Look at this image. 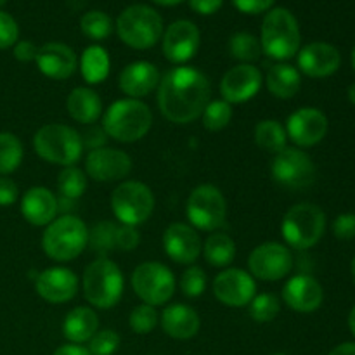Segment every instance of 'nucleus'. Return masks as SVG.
<instances>
[{
    "instance_id": "obj_8",
    "label": "nucleus",
    "mask_w": 355,
    "mask_h": 355,
    "mask_svg": "<svg viewBox=\"0 0 355 355\" xmlns=\"http://www.w3.org/2000/svg\"><path fill=\"white\" fill-rule=\"evenodd\" d=\"M326 231V215L318 205L298 203L284 214L281 234L288 246L309 250L318 245Z\"/></svg>"
},
{
    "instance_id": "obj_16",
    "label": "nucleus",
    "mask_w": 355,
    "mask_h": 355,
    "mask_svg": "<svg viewBox=\"0 0 355 355\" xmlns=\"http://www.w3.org/2000/svg\"><path fill=\"white\" fill-rule=\"evenodd\" d=\"M132 172V158L116 148H99L89 151L85 158L87 177L96 182H116Z\"/></svg>"
},
{
    "instance_id": "obj_14",
    "label": "nucleus",
    "mask_w": 355,
    "mask_h": 355,
    "mask_svg": "<svg viewBox=\"0 0 355 355\" xmlns=\"http://www.w3.org/2000/svg\"><path fill=\"white\" fill-rule=\"evenodd\" d=\"M211 290L222 305L241 309L250 305V302L257 295V283L255 277L246 270L227 267L218 276H215Z\"/></svg>"
},
{
    "instance_id": "obj_12",
    "label": "nucleus",
    "mask_w": 355,
    "mask_h": 355,
    "mask_svg": "<svg viewBox=\"0 0 355 355\" xmlns=\"http://www.w3.org/2000/svg\"><path fill=\"white\" fill-rule=\"evenodd\" d=\"M270 173L277 184L290 189H305L315 180V165L300 148H284L270 162Z\"/></svg>"
},
{
    "instance_id": "obj_10",
    "label": "nucleus",
    "mask_w": 355,
    "mask_h": 355,
    "mask_svg": "<svg viewBox=\"0 0 355 355\" xmlns=\"http://www.w3.org/2000/svg\"><path fill=\"white\" fill-rule=\"evenodd\" d=\"M130 283L142 304L153 307L168 304L177 286L173 272L162 262H144L137 266L132 272Z\"/></svg>"
},
{
    "instance_id": "obj_11",
    "label": "nucleus",
    "mask_w": 355,
    "mask_h": 355,
    "mask_svg": "<svg viewBox=\"0 0 355 355\" xmlns=\"http://www.w3.org/2000/svg\"><path fill=\"white\" fill-rule=\"evenodd\" d=\"M186 215L194 229L207 232L217 231L227 215V203L222 191L211 184L194 187L187 198Z\"/></svg>"
},
{
    "instance_id": "obj_25",
    "label": "nucleus",
    "mask_w": 355,
    "mask_h": 355,
    "mask_svg": "<svg viewBox=\"0 0 355 355\" xmlns=\"http://www.w3.org/2000/svg\"><path fill=\"white\" fill-rule=\"evenodd\" d=\"M58 214V196L47 187H30L21 198V215L28 224L47 227Z\"/></svg>"
},
{
    "instance_id": "obj_45",
    "label": "nucleus",
    "mask_w": 355,
    "mask_h": 355,
    "mask_svg": "<svg viewBox=\"0 0 355 355\" xmlns=\"http://www.w3.org/2000/svg\"><path fill=\"white\" fill-rule=\"evenodd\" d=\"M331 231L335 238L350 241L355 238V214H342L333 220Z\"/></svg>"
},
{
    "instance_id": "obj_21",
    "label": "nucleus",
    "mask_w": 355,
    "mask_h": 355,
    "mask_svg": "<svg viewBox=\"0 0 355 355\" xmlns=\"http://www.w3.org/2000/svg\"><path fill=\"white\" fill-rule=\"evenodd\" d=\"M342 64L340 51L326 42H312L298 51V71L311 78H326L338 71Z\"/></svg>"
},
{
    "instance_id": "obj_9",
    "label": "nucleus",
    "mask_w": 355,
    "mask_h": 355,
    "mask_svg": "<svg viewBox=\"0 0 355 355\" xmlns=\"http://www.w3.org/2000/svg\"><path fill=\"white\" fill-rule=\"evenodd\" d=\"M155 194L151 187L139 180H125L111 194V208L123 225L144 224L155 211Z\"/></svg>"
},
{
    "instance_id": "obj_36",
    "label": "nucleus",
    "mask_w": 355,
    "mask_h": 355,
    "mask_svg": "<svg viewBox=\"0 0 355 355\" xmlns=\"http://www.w3.org/2000/svg\"><path fill=\"white\" fill-rule=\"evenodd\" d=\"M80 30L90 40H104L114 30L113 19L103 10H89L80 19Z\"/></svg>"
},
{
    "instance_id": "obj_57",
    "label": "nucleus",
    "mask_w": 355,
    "mask_h": 355,
    "mask_svg": "<svg viewBox=\"0 0 355 355\" xmlns=\"http://www.w3.org/2000/svg\"><path fill=\"white\" fill-rule=\"evenodd\" d=\"M350 270H352V277H354V283H355V257L352 260V266H350Z\"/></svg>"
},
{
    "instance_id": "obj_30",
    "label": "nucleus",
    "mask_w": 355,
    "mask_h": 355,
    "mask_svg": "<svg viewBox=\"0 0 355 355\" xmlns=\"http://www.w3.org/2000/svg\"><path fill=\"white\" fill-rule=\"evenodd\" d=\"M110 54L101 45H90L83 51L82 58H80V71H82L83 80L90 85L104 82L110 75Z\"/></svg>"
},
{
    "instance_id": "obj_35",
    "label": "nucleus",
    "mask_w": 355,
    "mask_h": 355,
    "mask_svg": "<svg viewBox=\"0 0 355 355\" xmlns=\"http://www.w3.org/2000/svg\"><path fill=\"white\" fill-rule=\"evenodd\" d=\"M87 189V173L78 166H64L58 175V191L62 198L78 200Z\"/></svg>"
},
{
    "instance_id": "obj_38",
    "label": "nucleus",
    "mask_w": 355,
    "mask_h": 355,
    "mask_svg": "<svg viewBox=\"0 0 355 355\" xmlns=\"http://www.w3.org/2000/svg\"><path fill=\"white\" fill-rule=\"evenodd\" d=\"M203 127L210 132L224 130L232 120V106L222 101H210L203 111Z\"/></svg>"
},
{
    "instance_id": "obj_1",
    "label": "nucleus",
    "mask_w": 355,
    "mask_h": 355,
    "mask_svg": "<svg viewBox=\"0 0 355 355\" xmlns=\"http://www.w3.org/2000/svg\"><path fill=\"white\" fill-rule=\"evenodd\" d=\"M159 113L172 123H191L210 103L211 87L207 75L193 66H177L162 76L158 85Z\"/></svg>"
},
{
    "instance_id": "obj_2",
    "label": "nucleus",
    "mask_w": 355,
    "mask_h": 355,
    "mask_svg": "<svg viewBox=\"0 0 355 355\" xmlns=\"http://www.w3.org/2000/svg\"><path fill=\"white\" fill-rule=\"evenodd\" d=\"M153 125V113L146 103L139 99L114 101L103 113V130L107 137L118 142H137Z\"/></svg>"
},
{
    "instance_id": "obj_58",
    "label": "nucleus",
    "mask_w": 355,
    "mask_h": 355,
    "mask_svg": "<svg viewBox=\"0 0 355 355\" xmlns=\"http://www.w3.org/2000/svg\"><path fill=\"white\" fill-rule=\"evenodd\" d=\"M352 68H354V71H355V47H354V51H352Z\"/></svg>"
},
{
    "instance_id": "obj_41",
    "label": "nucleus",
    "mask_w": 355,
    "mask_h": 355,
    "mask_svg": "<svg viewBox=\"0 0 355 355\" xmlns=\"http://www.w3.org/2000/svg\"><path fill=\"white\" fill-rule=\"evenodd\" d=\"M180 291L186 295L187 298H198L205 293L207 290V274L201 267L191 266L184 270L180 276Z\"/></svg>"
},
{
    "instance_id": "obj_28",
    "label": "nucleus",
    "mask_w": 355,
    "mask_h": 355,
    "mask_svg": "<svg viewBox=\"0 0 355 355\" xmlns=\"http://www.w3.org/2000/svg\"><path fill=\"white\" fill-rule=\"evenodd\" d=\"M99 329V318L90 307H75L62 321V335L69 343L89 342Z\"/></svg>"
},
{
    "instance_id": "obj_6",
    "label": "nucleus",
    "mask_w": 355,
    "mask_h": 355,
    "mask_svg": "<svg viewBox=\"0 0 355 355\" xmlns=\"http://www.w3.org/2000/svg\"><path fill=\"white\" fill-rule=\"evenodd\" d=\"M33 149L44 162L73 166L83 155L82 135L64 123H47L35 132Z\"/></svg>"
},
{
    "instance_id": "obj_18",
    "label": "nucleus",
    "mask_w": 355,
    "mask_h": 355,
    "mask_svg": "<svg viewBox=\"0 0 355 355\" xmlns=\"http://www.w3.org/2000/svg\"><path fill=\"white\" fill-rule=\"evenodd\" d=\"M263 76L257 66L238 64L229 69L220 82V94L225 103L243 104L252 101L262 89Z\"/></svg>"
},
{
    "instance_id": "obj_42",
    "label": "nucleus",
    "mask_w": 355,
    "mask_h": 355,
    "mask_svg": "<svg viewBox=\"0 0 355 355\" xmlns=\"http://www.w3.org/2000/svg\"><path fill=\"white\" fill-rule=\"evenodd\" d=\"M120 347V335L114 329H97L89 340V352L92 355H113Z\"/></svg>"
},
{
    "instance_id": "obj_37",
    "label": "nucleus",
    "mask_w": 355,
    "mask_h": 355,
    "mask_svg": "<svg viewBox=\"0 0 355 355\" xmlns=\"http://www.w3.org/2000/svg\"><path fill=\"white\" fill-rule=\"evenodd\" d=\"M116 229L118 225L113 222H97L89 231V245L92 252L104 257L110 252L116 250Z\"/></svg>"
},
{
    "instance_id": "obj_29",
    "label": "nucleus",
    "mask_w": 355,
    "mask_h": 355,
    "mask_svg": "<svg viewBox=\"0 0 355 355\" xmlns=\"http://www.w3.org/2000/svg\"><path fill=\"white\" fill-rule=\"evenodd\" d=\"M266 83L269 92L277 99H291L298 94L302 87V75L298 68L279 62L269 69L266 76Z\"/></svg>"
},
{
    "instance_id": "obj_44",
    "label": "nucleus",
    "mask_w": 355,
    "mask_h": 355,
    "mask_svg": "<svg viewBox=\"0 0 355 355\" xmlns=\"http://www.w3.org/2000/svg\"><path fill=\"white\" fill-rule=\"evenodd\" d=\"M141 243V234H139L137 227L132 225H118L116 229V250L121 252H132Z\"/></svg>"
},
{
    "instance_id": "obj_31",
    "label": "nucleus",
    "mask_w": 355,
    "mask_h": 355,
    "mask_svg": "<svg viewBox=\"0 0 355 355\" xmlns=\"http://www.w3.org/2000/svg\"><path fill=\"white\" fill-rule=\"evenodd\" d=\"M201 252L205 253V259L211 267L227 269L236 259V243L224 232H214L207 238Z\"/></svg>"
},
{
    "instance_id": "obj_56",
    "label": "nucleus",
    "mask_w": 355,
    "mask_h": 355,
    "mask_svg": "<svg viewBox=\"0 0 355 355\" xmlns=\"http://www.w3.org/2000/svg\"><path fill=\"white\" fill-rule=\"evenodd\" d=\"M349 101L355 106V82L349 87Z\"/></svg>"
},
{
    "instance_id": "obj_4",
    "label": "nucleus",
    "mask_w": 355,
    "mask_h": 355,
    "mask_svg": "<svg viewBox=\"0 0 355 355\" xmlns=\"http://www.w3.org/2000/svg\"><path fill=\"white\" fill-rule=\"evenodd\" d=\"M260 45L263 54L276 61H286L298 54L302 33L297 17L284 7H274L267 12L262 23Z\"/></svg>"
},
{
    "instance_id": "obj_46",
    "label": "nucleus",
    "mask_w": 355,
    "mask_h": 355,
    "mask_svg": "<svg viewBox=\"0 0 355 355\" xmlns=\"http://www.w3.org/2000/svg\"><path fill=\"white\" fill-rule=\"evenodd\" d=\"M274 2L276 0H232V3H234V7L239 12L252 14V16L270 10Z\"/></svg>"
},
{
    "instance_id": "obj_15",
    "label": "nucleus",
    "mask_w": 355,
    "mask_h": 355,
    "mask_svg": "<svg viewBox=\"0 0 355 355\" xmlns=\"http://www.w3.org/2000/svg\"><path fill=\"white\" fill-rule=\"evenodd\" d=\"M201 35L193 21H173L163 31V54L173 64H184L191 61L200 51Z\"/></svg>"
},
{
    "instance_id": "obj_53",
    "label": "nucleus",
    "mask_w": 355,
    "mask_h": 355,
    "mask_svg": "<svg viewBox=\"0 0 355 355\" xmlns=\"http://www.w3.org/2000/svg\"><path fill=\"white\" fill-rule=\"evenodd\" d=\"M66 2L69 3L71 9H82V7H85L87 0H66Z\"/></svg>"
},
{
    "instance_id": "obj_20",
    "label": "nucleus",
    "mask_w": 355,
    "mask_h": 355,
    "mask_svg": "<svg viewBox=\"0 0 355 355\" xmlns=\"http://www.w3.org/2000/svg\"><path fill=\"white\" fill-rule=\"evenodd\" d=\"M35 290L49 304H66L78 293V276L68 267H49L37 276Z\"/></svg>"
},
{
    "instance_id": "obj_51",
    "label": "nucleus",
    "mask_w": 355,
    "mask_h": 355,
    "mask_svg": "<svg viewBox=\"0 0 355 355\" xmlns=\"http://www.w3.org/2000/svg\"><path fill=\"white\" fill-rule=\"evenodd\" d=\"M52 355H92L89 349L78 343H68V345H61Z\"/></svg>"
},
{
    "instance_id": "obj_19",
    "label": "nucleus",
    "mask_w": 355,
    "mask_h": 355,
    "mask_svg": "<svg viewBox=\"0 0 355 355\" xmlns=\"http://www.w3.org/2000/svg\"><path fill=\"white\" fill-rule=\"evenodd\" d=\"M163 248L170 260L180 266H191L201 255L203 243L193 225L173 222L163 234Z\"/></svg>"
},
{
    "instance_id": "obj_43",
    "label": "nucleus",
    "mask_w": 355,
    "mask_h": 355,
    "mask_svg": "<svg viewBox=\"0 0 355 355\" xmlns=\"http://www.w3.org/2000/svg\"><path fill=\"white\" fill-rule=\"evenodd\" d=\"M19 38V26L10 14L0 9V51L14 47Z\"/></svg>"
},
{
    "instance_id": "obj_34",
    "label": "nucleus",
    "mask_w": 355,
    "mask_h": 355,
    "mask_svg": "<svg viewBox=\"0 0 355 355\" xmlns=\"http://www.w3.org/2000/svg\"><path fill=\"white\" fill-rule=\"evenodd\" d=\"M23 156L24 149L19 139L10 132H0V177L16 172Z\"/></svg>"
},
{
    "instance_id": "obj_7",
    "label": "nucleus",
    "mask_w": 355,
    "mask_h": 355,
    "mask_svg": "<svg viewBox=\"0 0 355 355\" xmlns=\"http://www.w3.org/2000/svg\"><path fill=\"white\" fill-rule=\"evenodd\" d=\"M118 37L128 47L135 51L151 49L162 40L163 19L153 7L144 3H135L121 10L114 24Z\"/></svg>"
},
{
    "instance_id": "obj_23",
    "label": "nucleus",
    "mask_w": 355,
    "mask_h": 355,
    "mask_svg": "<svg viewBox=\"0 0 355 355\" xmlns=\"http://www.w3.org/2000/svg\"><path fill=\"white\" fill-rule=\"evenodd\" d=\"M283 300L291 311L311 314L318 311L324 300L321 283L309 274H297L290 277L283 288Z\"/></svg>"
},
{
    "instance_id": "obj_24",
    "label": "nucleus",
    "mask_w": 355,
    "mask_h": 355,
    "mask_svg": "<svg viewBox=\"0 0 355 355\" xmlns=\"http://www.w3.org/2000/svg\"><path fill=\"white\" fill-rule=\"evenodd\" d=\"M159 80H162L159 69L153 62L134 61L121 69L118 76V87L130 99L141 101L142 97L158 89Z\"/></svg>"
},
{
    "instance_id": "obj_55",
    "label": "nucleus",
    "mask_w": 355,
    "mask_h": 355,
    "mask_svg": "<svg viewBox=\"0 0 355 355\" xmlns=\"http://www.w3.org/2000/svg\"><path fill=\"white\" fill-rule=\"evenodd\" d=\"M349 328H350V331H352V335L355 336V305L349 314Z\"/></svg>"
},
{
    "instance_id": "obj_48",
    "label": "nucleus",
    "mask_w": 355,
    "mask_h": 355,
    "mask_svg": "<svg viewBox=\"0 0 355 355\" xmlns=\"http://www.w3.org/2000/svg\"><path fill=\"white\" fill-rule=\"evenodd\" d=\"M38 47L31 40H19L14 45V58L21 62H31L37 59Z\"/></svg>"
},
{
    "instance_id": "obj_3",
    "label": "nucleus",
    "mask_w": 355,
    "mask_h": 355,
    "mask_svg": "<svg viewBox=\"0 0 355 355\" xmlns=\"http://www.w3.org/2000/svg\"><path fill=\"white\" fill-rule=\"evenodd\" d=\"M89 245V227L75 215H59L45 227L42 248L55 262H69L82 255Z\"/></svg>"
},
{
    "instance_id": "obj_17",
    "label": "nucleus",
    "mask_w": 355,
    "mask_h": 355,
    "mask_svg": "<svg viewBox=\"0 0 355 355\" xmlns=\"http://www.w3.org/2000/svg\"><path fill=\"white\" fill-rule=\"evenodd\" d=\"M286 134L298 148H312L328 134V118L318 107H300L290 114L286 121Z\"/></svg>"
},
{
    "instance_id": "obj_13",
    "label": "nucleus",
    "mask_w": 355,
    "mask_h": 355,
    "mask_svg": "<svg viewBox=\"0 0 355 355\" xmlns=\"http://www.w3.org/2000/svg\"><path fill=\"white\" fill-rule=\"evenodd\" d=\"M248 269L250 274L260 281H281L293 269V257L286 245L267 241L250 253Z\"/></svg>"
},
{
    "instance_id": "obj_39",
    "label": "nucleus",
    "mask_w": 355,
    "mask_h": 355,
    "mask_svg": "<svg viewBox=\"0 0 355 355\" xmlns=\"http://www.w3.org/2000/svg\"><path fill=\"white\" fill-rule=\"evenodd\" d=\"M281 311V304L272 293H260L250 302V315L257 322H270L277 318Z\"/></svg>"
},
{
    "instance_id": "obj_5",
    "label": "nucleus",
    "mask_w": 355,
    "mask_h": 355,
    "mask_svg": "<svg viewBox=\"0 0 355 355\" xmlns=\"http://www.w3.org/2000/svg\"><path fill=\"white\" fill-rule=\"evenodd\" d=\"M123 272L113 260L101 257L89 263L82 277L83 297L96 309H113L123 297Z\"/></svg>"
},
{
    "instance_id": "obj_59",
    "label": "nucleus",
    "mask_w": 355,
    "mask_h": 355,
    "mask_svg": "<svg viewBox=\"0 0 355 355\" xmlns=\"http://www.w3.org/2000/svg\"><path fill=\"white\" fill-rule=\"evenodd\" d=\"M6 3H7V0H0V7L6 6Z\"/></svg>"
},
{
    "instance_id": "obj_50",
    "label": "nucleus",
    "mask_w": 355,
    "mask_h": 355,
    "mask_svg": "<svg viewBox=\"0 0 355 355\" xmlns=\"http://www.w3.org/2000/svg\"><path fill=\"white\" fill-rule=\"evenodd\" d=\"M224 0H189V7L201 16H211L222 7Z\"/></svg>"
},
{
    "instance_id": "obj_52",
    "label": "nucleus",
    "mask_w": 355,
    "mask_h": 355,
    "mask_svg": "<svg viewBox=\"0 0 355 355\" xmlns=\"http://www.w3.org/2000/svg\"><path fill=\"white\" fill-rule=\"evenodd\" d=\"M329 355H355V343L354 342L342 343V345L335 347V349L329 352Z\"/></svg>"
},
{
    "instance_id": "obj_47",
    "label": "nucleus",
    "mask_w": 355,
    "mask_h": 355,
    "mask_svg": "<svg viewBox=\"0 0 355 355\" xmlns=\"http://www.w3.org/2000/svg\"><path fill=\"white\" fill-rule=\"evenodd\" d=\"M19 189L17 184L9 177H0V207H10L17 201Z\"/></svg>"
},
{
    "instance_id": "obj_60",
    "label": "nucleus",
    "mask_w": 355,
    "mask_h": 355,
    "mask_svg": "<svg viewBox=\"0 0 355 355\" xmlns=\"http://www.w3.org/2000/svg\"><path fill=\"white\" fill-rule=\"evenodd\" d=\"M272 355H286V354H272Z\"/></svg>"
},
{
    "instance_id": "obj_49",
    "label": "nucleus",
    "mask_w": 355,
    "mask_h": 355,
    "mask_svg": "<svg viewBox=\"0 0 355 355\" xmlns=\"http://www.w3.org/2000/svg\"><path fill=\"white\" fill-rule=\"evenodd\" d=\"M106 132L103 130V127L97 128H89V130L85 132V134L82 135V142H83V149L89 148L90 151L92 149H99V148H104V142H106Z\"/></svg>"
},
{
    "instance_id": "obj_22",
    "label": "nucleus",
    "mask_w": 355,
    "mask_h": 355,
    "mask_svg": "<svg viewBox=\"0 0 355 355\" xmlns=\"http://www.w3.org/2000/svg\"><path fill=\"white\" fill-rule=\"evenodd\" d=\"M35 62L42 75L47 78L66 80L75 75L78 68V55L69 45L61 44V42H47L38 47Z\"/></svg>"
},
{
    "instance_id": "obj_27",
    "label": "nucleus",
    "mask_w": 355,
    "mask_h": 355,
    "mask_svg": "<svg viewBox=\"0 0 355 355\" xmlns=\"http://www.w3.org/2000/svg\"><path fill=\"white\" fill-rule=\"evenodd\" d=\"M66 110L76 123L92 125L103 116V101L90 87H76L66 99Z\"/></svg>"
},
{
    "instance_id": "obj_33",
    "label": "nucleus",
    "mask_w": 355,
    "mask_h": 355,
    "mask_svg": "<svg viewBox=\"0 0 355 355\" xmlns=\"http://www.w3.org/2000/svg\"><path fill=\"white\" fill-rule=\"evenodd\" d=\"M229 52L241 64H252V62L259 61L260 55L263 54L260 38L248 31H238L229 38Z\"/></svg>"
},
{
    "instance_id": "obj_40",
    "label": "nucleus",
    "mask_w": 355,
    "mask_h": 355,
    "mask_svg": "<svg viewBox=\"0 0 355 355\" xmlns=\"http://www.w3.org/2000/svg\"><path fill=\"white\" fill-rule=\"evenodd\" d=\"M158 312H156V309L153 305L148 304L137 305L130 312V315H128V326L137 335H148V333H151L158 326Z\"/></svg>"
},
{
    "instance_id": "obj_32",
    "label": "nucleus",
    "mask_w": 355,
    "mask_h": 355,
    "mask_svg": "<svg viewBox=\"0 0 355 355\" xmlns=\"http://www.w3.org/2000/svg\"><path fill=\"white\" fill-rule=\"evenodd\" d=\"M253 139L259 148H262L267 153L283 151L288 144V134L286 128L281 121L277 120H262L255 125L253 130Z\"/></svg>"
},
{
    "instance_id": "obj_54",
    "label": "nucleus",
    "mask_w": 355,
    "mask_h": 355,
    "mask_svg": "<svg viewBox=\"0 0 355 355\" xmlns=\"http://www.w3.org/2000/svg\"><path fill=\"white\" fill-rule=\"evenodd\" d=\"M155 3H159V6H165V7H172L177 6V3L184 2V0H153Z\"/></svg>"
},
{
    "instance_id": "obj_26",
    "label": "nucleus",
    "mask_w": 355,
    "mask_h": 355,
    "mask_svg": "<svg viewBox=\"0 0 355 355\" xmlns=\"http://www.w3.org/2000/svg\"><path fill=\"white\" fill-rule=\"evenodd\" d=\"M162 328L170 338L173 340H191L198 335L201 326V319L193 307L184 304H172L163 309L159 315Z\"/></svg>"
}]
</instances>
